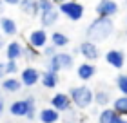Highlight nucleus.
I'll return each mask as SVG.
<instances>
[{
  "instance_id": "nucleus-1",
  "label": "nucleus",
  "mask_w": 127,
  "mask_h": 123,
  "mask_svg": "<svg viewBox=\"0 0 127 123\" xmlns=\"http://www.w3.org/2000/svg\"><path fill=\"white\" fill-rule=\"evenodd\" d=\"M113 33H114V22L111 16H96L85 29L87 40H93L96 44L105 42L109 36H113Z\"/></svg>"
},
{
  "instance_id": "nucleus-2",
  "label": "nucleus",
  "mask_w": 127,
  "mask_h": 123,
  "mask_svg": "<svg viewBox=\"0 0 127 123\" xmlns=\"http://www.w3.org/2000/svg\"><path fill=\"white\" fill-rule=\"evenodd\" d=\"M69 94H71L73 99V105L80 110H85L89 109L91 105L95 103V91L91 89L89 85H85V81L82 85H74L69 89Z\"/></svg>"
},
{
  "instance_id": "nucleus-3",
  "label": "nucleus",
  "mask_w": 127,
  "mask_h": 123,
  "mask_svg": "<svg viewBox=\"0 0 127 123\" xmlns=\"http://www.w3.org/2000/svg\"><path fill=\"white\" fill-rule=\"evenodd\" d=\"M73 65H74V54L73 52L58 51L51 58H45V69H51V71H55V73L69 71V69H73Z\"/></svg>"
},
{
  "instance_id": "nucleus-4",
  "label": "nucleus",
  "mask_w": 127,
  "mask_h": 123,
  "mask_svg": "<svg viewBox=\"0 0 127 123\" xmlns=\"http://www.w3.org/2000/svg\"><path fill=\"white\" fill-rule=\"evenodd\" d=\"M58 7V11L65 16L67 20H71V22H78V20H82L84 18V5L80 0H67V2H62L60 5H56Z\"/></svg>"
},
{
  "instance_id": "nucleus-5",
  "label": "nucleus",
  "mask_w": 127,
  "mask_h": 123,
  "mask_svg": "<svg viewBox=\"0 0 127 123\" xmlns=\"http://www.w3.org/2000/svg\"><path fill=\"white\" fill-rule=\"evenodd\" d=\"M20 80L22 83H24V87H34L36 83H40V80H42V73L38 71L34 65H27L20 71Z\"/></svg>"
},
{
  "instance_id": "nucleus-6",
  "label": "nucleus",
  "mask_w": 127,
  "mask_h": 123,
  "mask_svg": "<svg viewBox=\"0 0 127 123\" xmlns=\"http://www.w3.org/2000/svg\"><path fill=\"white\" fill-rule=\"evenodd\" d=\"M78 51L80 54L84 56V60H89V62H96L100 58V49H98V44L93 42V40H84L82 44L78 45Z\"/></svg>"
},
{
  "instance_id": "nucleus-7",
  "label": "nucleus",
  "mask_w": 127,
  "mask_h": 123,
  "mask_svg": "<svg viewBox=\"0 0 127 123\" xmlns=\"http://www.w3.org/2000/svg\"><path fill=\"white\" fill-rule=\"evenodd\" d=\"M49 103L53 105L56 110H60V112H67V110L73 107V99H71L69 92H55V94L51 96Z\"/></svg>"
},
{
  "instance_id": "nucleus-8",
  "label": "nucleus",
  "mask_w": 127,
  "mask_h": 123,
  "mask_svg": "<svg viewBox=\"0 0 127 123\" xmlns=\"http://www.w3.org/2000/svg\"><path fill=\"white\" fill-rule=\"evenodd\" d=\"M27 44L34 45L36 49H42L45 44H49V34L45 31V27H40V29H34L27 34Z\"/></svg>"
},
{
  "instance_id": "nucleus-9",
  "label": "nucleus",
  "mask_w": 127,
  "mask_h": 123,
  "mask_svg": "<svg viewBox=\"0 0 127 123\" xmlns=\"http://www.w3.org/2000/svg\"><path fill=\"white\" fill-rule=\"evenodd\" d=\"M98 121H100V123H124L125 116H122L114 107H111V109L102 107L100 114H98Z\"/></svg>"
},
{
  "instance_id": "nucleus-10",
  "label": "nucleus",
  "mask_w": 127,
  "mask_h": 123,
  "mask_svg": "<svg viewBox=\"0 0 127 123\" xmlns=\"http://www.w3.org/2000/svg\"><path fill=\"white\" fill-rule=\"evenodd\" d=\"M0 83H2V91L4 92H9V94H16V92H20L22 87H24L20 76L16 78V74H7Z\"/></svg>"
},
{
  "instance_id": "nucleus-11",
  "label": "nucleus",
  "mask_w": 127,
  "mask_h": 123,
  "mask_svg": "<svg viewBox=\"0 0 127 123\" xmlns=\"http://www.w3.org/2000/svg\"><path fill=\"white\" fill-rule=\"evenodd\" d=\"M118 13V2L116 0H100L96 4V15L98 16H113Z\"/></svg>"
},
{
  "instance_id": "nucleus-12",
  "label": "nucleus",
  "mask_w": 127,
  "mask_h": 123,
  "mask_svg": "<svg viewBox=\"0 0 127 123\" xmlns=\"http://www.w3.org/2000/svg\"><path fill=\"white\" fill-rule=\"evenodd\" d=\"M95 74H96V65H95L93 62H89V60L82 62V63L76 67V76H78V80L85 81V83H87L89 80H93Z\"/></svg>"
},
{
  "instance_id": "nucleus-13",
  "label": "nucleus",
  "mask_w": 127,
  "mask_h": 123,
  "mask_svg": "<svg viewBox=\"0 0 127 123\" xmlns=\"http://www.w3.org/2000/svg\"><path fill=\"white\" fill-rule=\"evenodd\" d=\"M105 62H107V65H111L113 69L125 67V54H124V51H120V49H109L105 52Z\"/></svg>"
},
{
  "instance_id": "nucleus-14",
  "label": "nucleus",
  "mask_w": 127,
  "mask_h": 123,
  "mask_svg": "<svg viewBox=\"0 0 127 123\" xmlns=\"http://www.w3.org/2000/svg\"><path fill=\"white\" fill-rule=\"evenodd\" d=\"M7 112L13 116V118H26L27 112H29V105H27V99H15V101L9 103Z\"/></svg>"
},
{
  "instance_id": "nucleus-15",
  "label": "nucleus",
  "mask_w": 127,
  "mask_h": 123,
  "mask_svg": "<svg viewBox=\"0 0 127 123\" xmlns=\"http://www.w3.org/2000/svg\"><path fill=\"white\" fill-rule=\"evenodd\" d=\"M5 58L7 60H22L24 58V45L18 40H11L5 45Z\"/></svg>"
},
{
  "instance_id": "nucleus-16",
  "label": "nucleus",
  "mask_w": 127,
  "mask_h": 123,
  "mask_svg": "<svg viewBox=\"0 0 127 123\" xmlns=\"http://www.w3.org/2000/svg\"><path fill=\"white\" fill-rule=\"evenodd\" d=\"M36 118L42 121V123H56L60 120V110H56L53 105H49V107H44L40 109V112Z\"/></svg>"
},
{
  "instance_id": "nucleus-17",
  "label": "nucleus",
  "mask_w": 127,
  "mask_h": 123,
  "mask_svg": "<svg viewBox=\"0 0 127 123\" xmlns=\"http://www.w3.org/2000/svg\"><path fill=\"white\" fill-rule=\"evenodd\" d=\"M0 31H2L5 36H16L18 24H16V20H13L11 16H0Z\"/></svg>"
},
{
  "instance_id": "nucleus-18",
  "label": "nucleus",
  "mask_w": 127,
  "mask_h": 123,
  "mask_svg": "<svg viewBox=\"0 0 127 123\" xmlns=\"http://www.w3.org/2000/svg\"><path fill=\"white\" fill-rule=\"evenodd\" d=\"M58 74L60 73H55L51 71V69H44L42 73V80H40V83H42L44 89H56L58 87Z\"/></svg>"
},
{
  "instance_id": "nucleus-19",
  "label": "nucleus",
  "mask_w": 127,
  "mask_h": 123,
  "mask_svg": "<svg viewBox=\"0 0 127 123\" xmlns=\"http://www.w3.org/2000/svg\"><path fill=\"white\" fill-rule=\"evenodd\" d=\"M58 16H60L58 7H55V9H51V11H45V13H40V25L45 27V29L53 27L56 22H58Z\"/></svg>"
},
{
  "instance_id": "nucleus-20",
  "label": "nucleus",
  "mask_w": 127,
  "mask_h": 123,
  "mask_svg": "<svg viewBox=\"0 0 127 123\" xmlns=\"http://www.w3.org/2000/svg\"><path fill=\"white\" fill-rule=\"evenodd\" d=\"M20 11L27 16H40V7H38V0H20L18 4Z\"/></svg>"
},
{
  "instance_id": "nucleus-21",
  "label": "nucleus",
  "mask_w": 127,
  "mask_h": 123,
  "mask_svg": "<svg viewBox=\"0 0 127 123\" xmlns=\"http://www.w3.org/2000/svg\"><path fill=\"white\" fill-rule=\"evenodd\" d=\"M95 103L98 107H107L109 103H113V96L109 89H98L95 91Z\"/></svg>"
},
{
  "instance_id": "nucleus-22",
  "label": "nucleus",
  "mask_w": 127,
  "mask_h": 123,
  "mask_svg": "<svg viewBox=\"0 0 127 123\" xmlns=\"http://www.w3.org/2000/svg\"><path fill=\"white\" fill-rule=\"evenodd\" d=\"M49 42L55 44L58 49H64V47L69 45V36L65 33H62V31H55L53 34H49Z\"/></svg>"
},
{
  "instance_id": "nucleus-23",
  "label": "nucleus",
  "mask_w": 127,
  "mask_h": 123,
  "mask_svg": "<svg viewBox=\"0 0 127 123\" xmlns=\"http://www.w3.org/2000/svg\"><path fill=\"white\" fill-rule=\"evenodd\" d=\"M40 56H42V52H40V49L34 47V45H31V44L24 45V60L26 62L33 63V62H36Z\"/></svg>"
},
{
  "instance_id": "nucleus-24",
  "label": "nucleus",
  "mask_w": 127,
  "mask_h": 123,
  "mask_svg": "<svg viewBox=\"0 0 127 123\" xmlns=\"http://www.w3.org/2000/svg\"><path fill=\"white\" fill-rule=\"evenodd\" d=\"M113 107L118 110L122 116H127V94H122L113 99Z\"/></svg>"
},
{
  "instance_id": "nucleus-25",
  "label": "nucleus",
  "mask_w": 127,
  "mask_h": 123,
  "mask_svg": "<svg viewBox=\"0 0 127 123\" xmlns=\"http://www.w3.org/2000/svg\"><path fill=\"white\" fill-rule=\"evenodd\" d=\"M114 85H116V89L122 92V94H127V74L120 73L116 78H114Z\"/></svg>"
},
{
  "instance_id": "nucleus-26",
  "label": "nucleus",
  "mask_w": 127,
  "mask_h": 123,
  "mask_svg": "<svg viewBox=\"0 0 127 123\" xmlns=\"http://www.w3.org/2000/svg\"><path fill=\"white\" fill-rule=\"evenodd\" d=\"M26 99H27V105H29V112H27V116H26V118L27 120H34V118H36V98H34V96H26Z\"/></svg>"
},
{
  "instance_id": "nucleus-27",
  "label": "nucleus",
  "mask_w": 127,
  "mask_h": 123,
  "mask_svg": "<svg viewBox=\"0 0 127 123\" xmlns=\"http://www.w3.org/2000/svg\"><path fill=\"white\" fill-rule=\"evenodd\" d=\"M40 52H42V56H44V58H51V56L55 54V52H58V47H56L55 44H51V42H49V44H45L44 47L40 49Z\"/></svg>"
},
{
  "instance_id": "nucleus-28",
  "label": "nucleus",
  "mask_w": 127,
  "mask_h": 123,
  "mask_svg": "<svg viewBox=\"0 0 127 123\" xmlns=\"http://www.w3.org/2000/svg\"><path fill=\"white\" fill-rule=\"evenodd\" d=\"M5 71H7V74H16V73H20L18 60H7V62H5Z\"/></svg>"
},
{
  "instance_id": "nucleus-29",
  "label": "nucleus",
  "mask_w": 127,
  "mask_h": 123,
  "mask_svg": "<svg viewBox=\"0 0 127 123\" xmlns=\"http://www.w3.org/2000/svg\"><path fill=\"white\" fill-rule=\"evenodd\" d=\"M38 7H40V13H45V11H51L56 7V4L53 0H38Z\"/></svg>"
},
{
  "instance_id": "nucleus-30",
  "label": "nucleus",
  "mask_w": 127,
  "mask_h": 123,
  "mask_svg": "<svg viewBox=\"0 0 127 123\" xmlns=\"http://www.w3.org/2000/svg\"><path fill=\"white\" fill-rule=\"evenodd\" d=\"M7 110V105H5V96L0 92V118L4 116V112Z\"/></svg>"
},
{
  "instance_id": "nucleus-31",
  "label": "nucleus",
  "mask_w": 127,
  "mask_h": 123,
  "mask_svg": "<svg viewBox=\"0 0 127 123\" xmlns=\"http://www.w3.org/2000/svg\"><path fill=\"white\" fill-rule=\"evenodd\" d=\"M5 76H7V71H5V62H0V81H2Z\"/></svg>"
},
{
  "instance_id": "nucleus-32",
  "label": "nucleus",
  "mask_w": 127,
  "mask_h": 123,
  "mask_svg": "<svg viewBox=\"0 0 127 123\" xmlns=\"http://www.w3.org/2000/svg\"><path fill=\"white\" fill-rule=\"evenodd\" d=\"M5 45H7V36H5L4 33H0V49L5 47Z\"/></svg>"
},
{
  "instance_id": "nucleus-33",
  "label": "nucleus",
  "mask_w": 127,
  "mask_h": 123,
  "mask_svg": "<svg viewBox=\"0 0 127 123\" xmlns=\"http://www.w3.org/2000/svg\"><path fill=\"white\" fill-rule=\"evenodd\" d=\"M4 4H7V5H18L20 4V0H2Z\"/></svg>"
},
{
  "instance_id": "nucleus-34",
  "label": "nucleus",
  "mask_w": 127,
  "mask_h": 123,
  "mask_svg": "<svg viewBox=\"0 0 127 123\" xmlns=\"http://www.w3.org/2000/svg\"><path fill=\"white\" fill-rule=\"evenodd\" d=\"M53 2H55V4H56V5H60V4H62V2H67V0H53Z\"/></svg>"
},
{
  "instance_id": "nucleus-35",
  "label": "nucleus",
  "mask_w": 127,
  "mask_h": 123,
  "mask_svg": "<svg viewBox=\"0 0 127 123\" xmlns=\"http://www.w3.org/2000/svg\"><path fill=\"white\" fill-rule=\"evenodd\" d=\"M2 4H4V2H2V0H0V11H2V9H4V7H2Z\"/></svg>"
},
{
  "instance_id": "nucleus-36",
  "label": "nucleus",
  "mask_w": 127,
  "mask_h": 123,
  "mask_svg": "<svg viewBox=\"0 0 127 123\" xmlns=\"http://www.w3.org/2000/svg\"><path fill=\"white\" fill-rule=\"evenodd\" d=\"M125 5H127V0H125Z\"/></svg>"
},
{
  "instance_id": "nucleus-37",
  "label": "nucleus",
  "mask_w": 127,
  "mask_h": 123,
  "mask_svg": "<svg viewBox=\"0 0 127 123\" xmlns=\"http://www.w3.org/2000/svg\"><path fill=\"white\" fill-rule=\"evenodd\" d=\"M125 22H127V20H125Z\"/></svg>"
}]
</instances>
